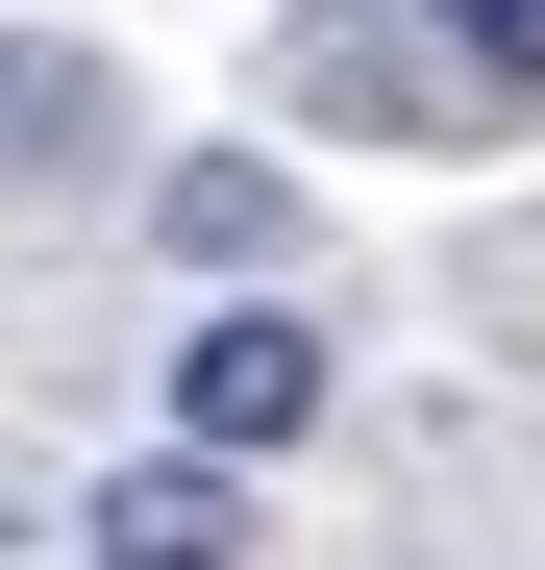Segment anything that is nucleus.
I'll return each mask as SVG.
<instances>
[{
	"instance_id": "obj_2",
	"label": "nucleus",
	"mask_w": 545,
	"mask_h": 570,
	"mask_svg": "<svg viewBox=\"0 0 545 570\" xmlns=\"http://www.w3.org/2000/svg\"><path fill=\"white\" fill-rule=\"evenodd\" d=\"M298 100H323L347 149H446V125H472V100H496V75H472V50H446V26H422V0H323V26H298Z\"/></svg>"
},
{
	"instance_id": "obj_3",
	"label": "nucleus",
	"mask_w": 545,
	"mask_h": 570,
	"mask_svg": "<svg viewBox=\"0 0 545 570\" xmlns=\"http://www.w3.org/2000/svg\"><path fill=\"white\" fill-rule=\"evenodd\" d=\"M75 570H248V471H224V446H149V471H100Z\"/></svg>"
},
{
	"instance_id": "obj_7",
	"label": "nucleus",
	"mask_w": 545,
	"mask_h": 570,
	"mask_svg": "<svg viewBox=\"0 0 545 570\" xmlns=\"http://www.w3.org/2000/svg\"><path fill=\"white\" fill-rule=\"evenodd\" d=\"M0 546H26V497H0Z\"/></svg>"
},
{
	"instance_id": "obj_1",
	"label": "nucleus",
	"mask_w": 545,
	"mask_h": 570,
	"mask_svg": "<svg viewBox=\"0 0 545 570\" xmlns=\"http://www.w3.org/2000/svg\"><path fill=\"white\" fill-rule=\"evenodd\" d=\"M174 446H224V471L323 446V298H199L174 323Z\"/></svg>"
},
{
	"instance_id": "obj_6",
	"label": "nucleus",
	"mask_w": 545,
	"mask_h": 570,
	"mask_svg": "<svg viewBox=\"0 0 545 570\" xmlns=\"http://www.w3.org/2000/svg\"><path fill=\"white\" fill-rule=\"evenodd\" d=\"M422 26H446V50H472V75H496V100H545V0H422Z\"/></svg>"
},
{
	"instance_id": "obj_4",
	"label": "nucleus",
	"mask_w": 545,
	"mask_h": 570,
	"mask_svg": "<svg viewBox=\"0 0 545 570\" xmlns=\"http://www.w3.org/2000/svg\"><path fill=\"white\" fill-rule=\"evenodd\" d=\"M100 149H125V75L50 50V26H0V199H75Z\"/></svg>"
},
{
	"instance_id": "obj_5",
	"label": "nucleus",
	"mask_w": 545,
	"mask_h": 570,
	"mask_svg": "<svg viewBox=\"0 0 545 570\" xmlns=\"http://www.w3.org/2000/svg\"><path fill=\"white\" fill-rule=\"evenodd\" d=\"M149 248L174 273H272V248H298V174H272V149H174L149 174Z\"/></svg>"
}]
</instances>
